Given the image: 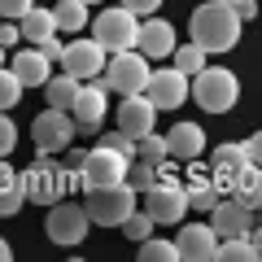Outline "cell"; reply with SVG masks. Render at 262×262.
Returning <instances> with one entry per match:
<instances>
[{
	"mask_svg": "<svg viewBox=\"0 0 262 262\" xmlns=\"http://www.w3.org/2000/svg\"><path fill=\"white\" fill-rule=\"evenodd\" d=\"M241 13H236V5H223V0H206L201 9H192V22H188V31H192V39L206 53H227V48H236V39H241Z\"/></svg>",
	"mask_w": 262,
	"mask_h": 262,
	"instance_id": "1",
	"label": "cell"
},
{
	"mask_svg": "<svg viewBox=\"0 0 262 262\" xmlns=\"http://www.w3.org/2000/svg\"><path fill=\"white\" fill-rule=\"evenodd\" d=\"M153 122H158V105L149 101L144 92H136V96H122V105H118V127L127 131V136H149L153 131Z\"/></svg>",
	"mask_w": 262,
	"mask_h": 262,
	"instance_id": "15",
	"label": "cell"
},
{
	"mask_svg": "<svg viewBox=\"0 0 262 262\" xmlns=\"http://www.w3.org/2000/svg\"><path fill=\"white\" fill-rule=\"evenodd\" d=\"M232 196H236V201H245L249 210H262V166L245 162V166H241V175H236Z\"/></svg>",
	"mask_w": 262,
	"mask_h": 262,
	"instance_id": "22",
	"label": "cell"
},
{
	"mask_svg": "<svg viewBox=\"0 0 262 262\" xmlns=\"http://www.w3.org/2000/svg\"><path fill=\"white\" fill-rule=\"evenodd\" d=\"M18 39H22V27H9V18H5V27H0V44H5V48H13Z\"/></svg>",
	"mask_w": 262,
	"mask_h": 262,
	"instance_id": "39",
	"label": "cell"
},
{
	"mask_svg": "<svg viewBox=\"0 0 262 262\" xmlns=\"http://www.w3.org/2000/svg\"><path fill=\"white\" fill-rule=\"evenodd\" d=\"M92 39L105 48V53L136 48V39H140V18H136L127 5H118V9H105V13H96V22H92Z\"/></svg>",
	"mask_w": 262,
	"mask_h": 262,
	"instance_id": "5",
	"label": "cell"
},
{
	"mask_svg": "<svg viewBox=\"0 0 262 262\" xmlns=\"http://www.w3.org/2000/svg\"><path fill=\"white\" fill-rule=\"evenodd\" d=\"M236 175H241V166H227V162H214V166H210V184H214L219 192H232Z\"/></svg>",
	"mask_w": 262,
	"mask_h": 262,
	"instance_id": "32",
	"label": "cell"
},
{
	"mask_svg": "<svg viewBox=\"0 0 262 262\" xmlns=\"http://www.w3.org/2000/svg\"><path fill=\"white\" fill-rule=\"evenodd\" d=\"M13 144H18V127H13L9 110H0V158H9Z\"/></svg>",
	"mask_w": 262,
	"mask_h": 262,
	"instance_id": "33",
	"label": "cell"
},
{
	"mask_svg": "<svg viewBox=\"0 0 262 262\" xmlns=\"http://www.w3.org/2000/svg\"><path fill=\"white\" fill-rule=\"evenodd\" d=\"M9 258H13V249H9L5 241H0V262H9Z\"/></svg>",
	"mask_w": 262,
	"mask_h": 262,
	"instance_id": "42",
	"label": "cell"
},
{
	"mask_svg": "<svg viewBox=\"0 0 262 262\" xmlns=\"http://www.w3.org/2000/svg\"><path fill=\"white\" fill-rule=\"evenodd\" d=\"M35 9V0H0V18H9V22H22V13Z\"/></svg>",
	"mask_w": 262,
	"mask_h": 262,
	"instance_id": "35",
	"label": "cell"
},
{
	"mask_svg": "<svg viewBox=\"0 0 262 262\" xmlns=\"http://www.w3.org/2000/svg\"><path fill=\"white\" fill-rule=\"evenodd\" d=\"M249 241L258 245V253H262V227H249Z\"/></svg>",
	"mask_w": 262,
	"mask_h": 262,
	"instance_id": "41",
	"label": "cell"
},
{
	"mask_svg": "<svg viewBox=\"0 0 262 262\" xmlns=\"http://www.w3.org/2000/svg\"><path fill=\"white\" fill-rule=\"evenodd\" d=\"M140 258L144 262H175L179 258V245L175 241H153V236H149V241H140Z\"/></svg>",
	"mask_w": 262,
	"mask_h": 262,
	"instance_id": "29",
	"label": "cell"
},
{
	"mask_svg": "<svg viewBox=\"0 0 262 262\" xmlns=\"http://www.w3.org/2000/svg\"><path fill=\"white\" fill-rule=\"evenodd\" d=\"M118 5H127L136 18H153V13L162 9V0H118Z\"/></svg>",
	"mask_w": 262,
	"mask_h": 262,
	"instance_id": "36",
	"label": "cell"
},
{
	"mask_svg": "<svg viewBox=\"0 0 262 262\" xmlns=\"http://www.w3.org/2000/svg\"><path fill=\"white\" fill-rule=\"evenodd\" d=\"M166 149H170L175 162H196L206 153V131L196 127V122H175L166 131Z\"/></svg>",
	"mask_w": 262,
	"mask_h": 262,
	"instance_id": "18",
	"label": "cell"
},
{
	"mask_svg": "<svg viewBox=\"0 0 262 262\" xmlns=\"http://www.w3.org/2000/svg\"><path fill=\"white\" fill-rule=\"evenodd\" d=\"M22 79L13 75V70H5V66H0V110H13V105L22 101Z\"/></svg>",
	"mask_w": 262,
	"mask_h": 262,
	"instance_id": "30",
	"label": "cell"
},
{
	"mask_svg": "<svg viewBox=\"0 0 262 262\" xmlns=\"http://www.w3.org/2000/svg\"><path fill=\"white\" fill-rule=\"evenodd\" d=\"M210 223H214V232L223 236H249V227H253V210L245 206V201H219L214 210H210Z\"/></svg>",
	"mask_w": 262,
	"mask_h": 262,
	"instance_id": "17",
	"label": "cell"
},
{
	"mask_svg": "<svg viewBox=\"0 0 262 262\" xmlns=\"http://www.w3.org/2000/svg\"><path fill=\"white\" fill-rule=\"evenodd\" d=\"M236 13H241V22L258 18V0H236Z\"/></svg>",
	"mask_w": 262,
	"mask_h": 262,
	"instance_id": "40",
	"label": "cell"
},
{
	"mask_svg": "<svg viewBox=\"0 0 262 262\" xmlns=\"http://www.w3.org/2000/svg\"><path fill=\"white\" fill-rule=\"evenodd\" d=\"M48 66H53V61H48V57H44V48L35 44L31 53L13 57V75H18L22 83H27V88H44L48 79H53V75H48Z\"/></svg>",
	"mask_w": 262,
	"mask_h": 262,
	"instance_id": "19",
	"label": "cell"
},
{
	"mask_svg": "<svg viewBox=\"0 0 262 262\" xmlns=\"http://www.w3.org/2000/svg\"><path fill=\"white\" fill-rule=\"evenodd\" d=\"M175 245H179V258H188V262H214L223 236L214 232V223H188L175 236Z\"/></svg>",
	"mask_w": 262,
	"mask_h": 262,
	"instance_id": "12",
	"label": "cell"
},
{
	"mask_svg": "<svg viewBox=\"0 0 262 262\" xmlns=\"http://www.w3.org/2000/svg\"><path fill=\"white\" fill-rule=\"evenodd\" d=\"M245 153H249V162H253V166H262V131H253L249 140H245Z\"/></svg>",
	"mask_w": 262,
	"mask_h": 262,
	"instance_id": "37",
	"label": "cell"
},
{
	"mask_svg": "<svg viewBox=\"0 0 262 262\" xmlns=\"http://www.w3.org/2000/svg\"><path fill=\"white\" fill-rule=\"evenodd\" d=\"M158 179H162L158 162H149V158H131V166H127V184L136 188V192H144V188H153Z\"/></svg>",
	"mask_w": 262,
	"mask_h": 262,
	"instance_id": "25",
	"label": "cell"
},
{
	"mask_svg": "<svg viewBox=\"0 0 262 262\" xmlns=\"http://www.w3.org/2000/svg\"><path fill=\"white\" fill-rule=\"evenodd\" d=\"M144 96H149L158 110H179L184 101H192V79H188L184 70H175V66H170V70H153Z\"/></svg>",
	"mask_w": 262,
	"mask_h": 262,
	"instance_id": "10",
	"label": "cell"
},
{
	"mask_svg": "<svg viewBox=\"0 0 262 262\" xmlns=\"http://www.w3.org/2000/svg\"><path fill=\"white\" fill-rule=\"evenodd\" d=\"M39 48H44V57H48V61H61V57H66V44H61L57 35H48V39H44Z\"/></svg>",
	"mask_w": 262,
	"mask_h": 262,
	"instance_id": "38",
	"label": "cell"
},
{
	"mask_svg": "<svg viewBox=\"0 0 262 262\" xmlns=\"http://www.w3.org/2000/svg\"><path fill=\"white\" fill-rule=\"evenodd\" d=\"M144 210L153 214V223H179L188 210V192L184 184H175V179H158L153 188H144Z\"/></svg>",
	"mask_w": 262,
	"mask_h": 262,
	"instance_id": "9",
	"label": "cell"
},
{
	"mask_svg": "<svg viewBox=\"0 0 262 262\" xmlns=\"http://www.w3.org/2000/svg\"><path fill=\"white\" fill-rule=\"evenodd\" d=\"M241 96V79L223 66H206L201 75H192V101L206 114H227Z\"/></svg>",
	"mask_w": 262,
	"mask_h": 262,
	"instance_id": "2",
	"label": "cell"
},
{
	"mask_svg": "<svg viewBox=\"0 0 262 262\" xmlns=\"http://www.w3.org/2000/svg\"><path fill=\"white\" fill-rule=\"evenodd\" d=\"M57 18V31H70V35H79V27H88V5L83 0H61L53 9Z\"/></svg>",
	"mask_w": 262,
	"mask_h": 262,
	"instance_id": "24",
	"label": "cell"
},
{
	"mask_svg": "<svg viewBox=\"0 0 262 262\" xmlns=\"http://www.w3.org/2000/svg\"><path fill=\"white\" fill-rule=\"evenodd\" d=\"M127 166H131V158H122V153L110 149V144H96V149L83 158V192L88 188L127 184Z\"/></svg>",
	"mask_w": 262,
	"mask_h": 262,
	"instance_id": "7",
	"label": "cell"
},
{
	"mask_svg": "<svg viewBox=\"0 0 262 262\" xmlns=\"http://www.w3.org/2000/svg\"><path fill=\"white\" fill-rule=\"evenodd\" d=\"M149 57L140 53V48H122V53H110V61H105V83H110V92H122V96H136L149 88Z\"/></svg>",
	"mask_w": 262,
	"mask_h": 262,
	"instance_id": "4",
	"label": "cell"
},
{
	"mask_svg": "<svg viewBox=\"0 0 262 262\" xmlns=\"http://www.w3.org/2000/svg\"><path fill=\"white\" fill-rule=\"evenodd\" d=\"M22 184H27V201H61V166L48 162V153H39L35 166L22 170Z\"/></svg>",
	"mask_w": 262,
	"mask_h": 262,
	"instance_id": "11",
	"label": "cell"
},
{
	"mask_svg": "<svg viewBox=\"0 0 262 262\" xmlns=\"http://www.w3.org/2000/svg\"><path fill=\"white\" fill-rule=\"evenodd\" d=\"M122 236H131V241H149V236H153V214H149V210H131V214L122 219Z\"/></svg>",
	"mask_w": 262,
	"mask_h": 262,
	"instance_id": "28",
	"label": "cell"
},
{
	"mask_svg": "<svg viewBox=\"0 0 262 262\" xmlns=\"http://www.w3.org/2000/svg\"><path fill=\"white\" fill-rule=\"evenodd\" d=\"M223 5H236V0H223Z\"/></svg>",
	"mask_w": 262,
	"mask_h": 262,
	"instance_id": "45",
	"label": "cell"
},
{
	"mask_svg": "<svg viewBox=\"0 0 262 262\" xmlns=\"http://www.w3.org/2000/svg\"><path fill=\"white\" fill-rule=\"evenodd\" d=\"M214 162H227V166H245V162H249V153H245V144H219V149H214Z\"/></svg>",
	"mask_w": 262,
	"mask_h": 262,
	"instance_id": "34",
	"label": "cell"
},
{
	"mask_svg": "<svg viewBox=\"0 0 262 262\" xmlns=\"http://www.w3.org/2000/svg\"><path fill=\"white\" fill-rule=\"evenodd\" d=\"M83 5H101V0H83Z\"/></svg>",
	"mask_w": 262,
	"mask_h": 262,
	"instance_id": "44",
	"label": "cell"
},
{
	"mask_svg": "<svg viewBox=\"0 0 262 262\" xmlns=\"http://www.w3.org/2000/svg\"><path fill=\"white\" fill-rule=\"evenodd\" d=\"M75 131H79L75 114H70V110H53V105H48V110H44V114L35 118L31 136H35V149L53 158V153L70 149V140H75Z\"/></svg>",
	"mask_w": 262,
	"mask_h": 262,
	"instance_id": "6",
	"label": "cell"
},
{
	"mask_svg": "<svg viewBox=\"0 0 262 262\" xmlns=\"http://www.w3.org/2000/svg\"><path fill=\"white\" fill-rule=\"evenodd\" d=\"M22 201H27V184L13 166H0V219L5 214H18Z\"/></svg>",
	"mask_w": 262,
	"mask_h": 262,
	"instance_id": "21",
	"label": "cell"
},
{
	"mask_svg": "<svg viewBox=\"0 0 262 262\" xmlns=\"http://www.w3.org/2000/svg\"><path fill=\"white\" fill-rule=\"evenodd\" d=\"M219 258L223 262H253V258H262V253H258V245H253L249 236H227V241L219 245Z\"/></svg>",
	"mask_w": 262,
	"mask_h": 262,
	"instance_id": "26",
	"label": "cell"
},
{
	"mask_svg": "<svg viewBox=\"0 0 262 262\" xmlns=\"http://www.w3.org/2000/svg\"><path fill=\"white\" fill-rule=\"evenodd\" d=\"M175 70H184L188 79L201 75V70H206V48L196 44V39H192V44H184V48H175Z\"/></svg>",
	"mask_w": 262,
	"mask_h": 262,
	"instance_id": "27",
	"label": "cell"
},
{
	"mask_svg": "<svg viewBox=\"0 0 262 262\" xmlns=\"http://www.w3.org/2000/svg\"><path fill=\"white\" fill-rule=\"evenodd\" d=\"M136 188L131 184H110V188H88V196H83V206H88V214H92V223H101V227H122V219L136 210Z\"/></svg>",
	"mask_w": 262,
	"mask_h": 262,
	"instance_id": "3",
	"label": "cell"
},
{
	"mask_svg": "<svg viewBox=\"0 0 262 262\" xmlns=\"http://www.w3.org/2000/svg\"><path fill=\"white\" fill-rule=\"evenodd\" d=\"M105 92H110V83H105V75H96V79H88L83 88H79V101H75V122H79V131H96L101 127V118H105V110H110V101H105Z\"/></svg>",
	"mask_w": 262,
	"mask_h": 262,
	"instance_id": "13",
	"label": "cell"
},
{
	"mask_svg": "<svg viewBox=\"0 0 262 262\" xmlns=\"http://www.w3.org/2000/svg\"><path fill=\"white\" fill-rule=\"evenodd\" d=\"M105 61H110V53L96 39H75V44H66L61 70H70L79 79H96V75H105Z\"/></svg>",
	"mask_w": 262,
	"mask_h": 262,
	"instance_id": "14",
	"label": "cell"
},
{
	"mask_svg": "<svg viewBox=\"0 0 262 262\" xmlns=\"http://www.w3.org/2000/svg\"><path fill=\"white\" fill-rule=\"evenodd\" d=\"M48 236H53L57 245H83L88 227H92V214H88V206H79V201H57L53 210H48Z\"/></svg>",
	"mask_w": 262,
	"mask_h": 262,
	"instance_id": "8",
	"label": "cell"
},
{
	"mask_svg": "<svg viewBox=\"0 0 262 262\" xmlns=\"http://www.w3.org/2000/svg\"><path fill=\"white\" fill-rule=\"evenodd\" d=\"M136 48H140L149 61H158V57H170L175 53V27H170L166 18H144L140 22V39H136Z\"/></svg>",
	"mask_w": 262,
	"mask_h": 262,
	"instance_id": "16",
	"label": "cell"
},
{
	"mask_svg": "<svg viewBox=\"0 0 262 262\" xmlns=\"http://www.w3.org/2000/svg\"><path fill=\"white\" fill-rule=\"evenodd\" d=\"M48 35H57V18H53V9H31V13H22V39H31V44H44Z\"/></svg>",
	"mask_w": 262,
	"mask_h": 262,
	"instance_id": "23",
	"label": "cell"
},
{
	"mask_svg": "<svg viewBox=\"0 0 262 262\" xmlns=\"http://www.w3.org/2000/svg\"><path fill=\"white\" fill-rule=\"evenodd\" d=\"M140 158H149V162H158V166H162V162L170 158L166 136H153V131H149V136H140Z\"/></svg>",
	"mask_w": 262,
	"mask_h": 262,
	"instance_id": "31",
	"label": "cell"
},
{
	"mask_svg": "<svg viewBox=\"0 0 262 262\" xmlns=\"http://www.w3.org/2000/svg\"><path fill=\"white\" fill-rule=\"evenodd\" d=\"M0 61H5V44H0Z\"/></svg>",
	"mask_w": 262,
	"mask_h": 262,
	"instance_id": "43",
	"label": "cell"
},
{
	"mask_svg": "<svg viewBox=\"0 0 262 262\" xmlns=\"http://www.w3.org/2000/svg\"><path fill=\"white\" fill-rule=\"evenodd\" d=\"M79 88H83V79L66 70V75H57V79H48V83H44V96H48V105H53V110H75Z\"/></svg>",
	"mask_w": 262,
	"mask_h": 262,
	"instance_id": "20",
	"label": "cell"
}]
</instances>
